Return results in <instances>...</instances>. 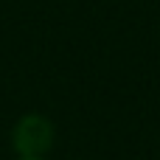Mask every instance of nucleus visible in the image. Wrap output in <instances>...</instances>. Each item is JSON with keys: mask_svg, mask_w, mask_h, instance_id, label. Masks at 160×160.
<instances>
[{"mask_svg": "<svg viewBox=\"0 0 160 160\" xmlns=\"http://www.w3.org/2000/svg\"><path fill=\"white\" fill-rule=\"evenodd\" d=\"M53 143V127L42 115H25L14 127V149L22 158H42Z\"/></svg>", "mask_w": 160, "mask_h": 160, "instance_id": "obj_1", "label": "nucleus"}, {"mask_svg": "<svg viewBox=\"0 0 160 160\" xmlns=\"http://www.w3.org/2000/svg\"><path fill=\"white\" fill-rule=\"evenodd\" d=\"M20 160H42V158H20Z\"/></svg>", "mask_w": 160, "mask_h": 160, "instance_id": "obj_2", "label": "nucleus"}]
</instances>
